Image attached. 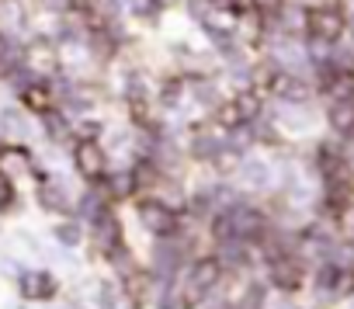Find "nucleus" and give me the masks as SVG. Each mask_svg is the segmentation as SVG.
<instances>
[{"label":"nucleus","instance_id":"obj_1","mask_svg":"<svg viewBox=\"0 0 354 309\" xmlns=\"http://www.w3.org/2000/svg\"><path fill=\"white\" fill-rule=\"evenodd\" d=\"M347 15L340 11V4H316V8H306V32L309 39L316 42H326V46H337L347 32Z\"/></svg>","mask_w":354,"mask_h":309},{"label":"nucleus","instance_id":"obj_2","mask_svg":"<svg viewBox=\"0 0 354 309\" xmlns=\"http://www.w3.org/2000/svg\"><path fill=\"white\" fill-rule=\"evenodd\" d=\"M139 212H142V223H146L153 233H170V230H174V216H170L167 205H160V202H142Z\"/></svg>","mask_w":354,"mask_h":309},{"label":"nucleus","instance_id":"obj_3","mask_svg":"<svg viewBox=\"0 0 354 309\" xmlns=\"http://www.w3.org/2000/svg\"><path fill=\"white\" fill-rule=\"evenodd\" d=\"M188 281H192V292H195V295L209 292V288L219 281V261H198L195 271H188Z\"/></svg>","mask_w":354,"mask_h":309},{"label":"nucleus","instance_id":"obj_4","mask_svg":"<svg viewBox=\"0 0 354 309\" xmlns=\"http://www.w3.org/2000/svg\"><path fill=\"white\" fill-rule=\"evenodd\" d=\"M326 118H330V125H333L337 132H354V97L333 101L330 111H326Z\"/></svg>","mask_w":354,"mask_h":309},{"label":"nucleus","instance_id":"obj_5","mask_svg":"<svg viewBox=\"0 0 354 309\" xmlns=\"http://www.w3.org/2000/svg\"><path fill=\"white\" fill-rule=\"evenodd\" d=\"M271 281H274L278 288H295V285L302 281V271H299V264H295L292 257H278V261H274V271H271Z\"/></svg>","mask_w":354,"mask_h":309},{"label":"nucleus","instance_id":"obj_6","mask_svg":"<svg viewBox=\"0 0 354 309\" xmlns=\"http://www.w3.org/2000/svg\"><path fill=\"white\" fill-rule=\"evenodd\" d=\"M77 160H80V171H84L87 178H97V174L104 171V160H101L97 142H84V146L77 149Z\"/></svg>","mask_w":354,"mask_h":309},{"label":"nucleus","instance_id":"obj_7","mask_svg":"<svg viewBox=\"0 0 354 309\" xmlns=\"http://www.w3.org/2000/svg\"><path fill=\"white\" fill-rule=\"evenodd\" d=\"M233 226H236V236H254V233L264 230V216L254 212V209H243V212L233 216Z\"/></svg>","mask_w":354,"mask_h":309},{"label":"nucleus","instance_id":"obj_8","mask_svg":"<svg viewBox=\"0 0 354 309\" xmlns=\"http://www.w3.org/2000/svg\"><path fill=\"white\" fill-rule=\"evenodd\" d=\"M129 11H132V18H139L146 25H156L160 15H163V4L160 0H129Z\"/></svg>","mask_w":354,"mask_h":309},{"label":"nucleus","instance_id":"obj_9","mask_svg":"<svg viewBox=\"0 0 354 309\" xmlns=\"http://www.w3.org/2000/svg\"><path fill=\"white\" fill-rule=\"evenodd\" d=\"M160 4H163V8H167V4H177V0H160Z\"/></svg>","mask_w":354,"mask_h":309}]
</instances>
